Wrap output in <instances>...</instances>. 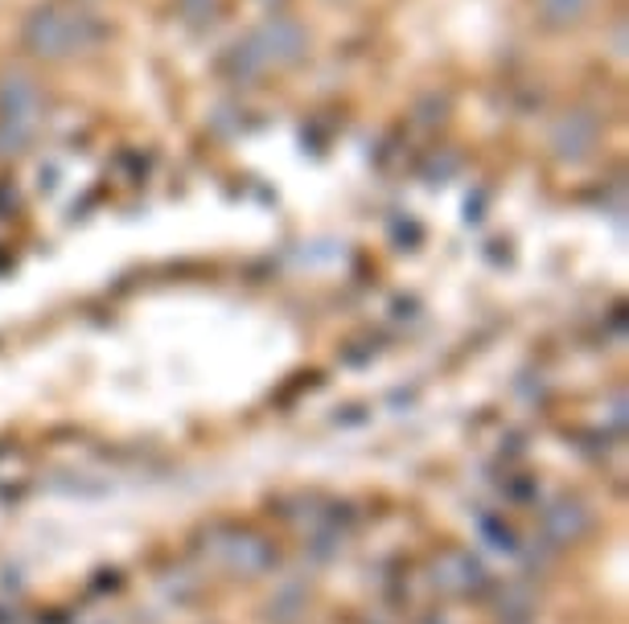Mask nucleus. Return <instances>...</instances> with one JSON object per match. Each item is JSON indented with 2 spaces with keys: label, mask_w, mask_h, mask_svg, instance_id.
Listing matches in <instances>:
<instances>
[{
  "label": "nucleus",
  "mask_w": 629,
  "mask_h": 624,
  "mask_svg": "<svg viewBox=\"0 0 629 624\" xmlns=\"http://www.w3.org/2000/svg\"><path fill=\"white\" fill-rule=\"evenodd\" d=\"M543 9L552 21H576L588 9V0H543Z\"/></svg>",
  "instance_id": "2"
},
{
  "label": "nucleus",
  "mask_w": 629,
  "mask_h": 624,
  "mask_svg": "<svg viewBox=\"0 0 629 624\" xmlns=\"http://www.w3.org/2000/svg\"><path fill=\"white\" fill-rule=\"evenodd\" d=\"M71 38H74V25L62 13H54V9H45V13H38L30 21V42L42 45L38 54H66Z\"/></svg>",
  "instance_id": "1"
}]
</instances>
